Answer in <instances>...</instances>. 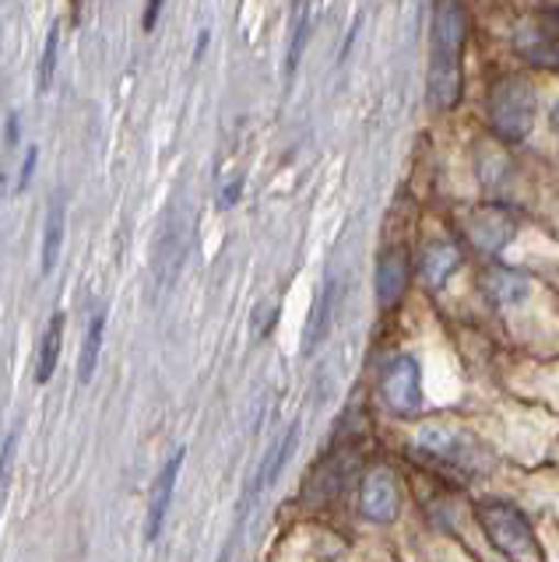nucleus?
<instances>
[{
    "mask_svg": "<svg viewBox=\"0 0 559 562\" xmlns=\"http://www.w3.org/2000/svg\"><path fill=\"white\" fill-rule=\"evenodd\" d=\"M468 40V11L461 0H436L429 29V78L426 102L447 113L461 99V53Z\"/></svg>",
    "mask_w": 559,
    "mask_h": 562,
    "instance_id": "nucleus-1",
    "label": "nucleus"
},
{
    "mask_svg": "<svg viewBox=\"0 0 559 562\" xmlns=\"http://www.w3.org/2000/svg\"><path fill=\"white\" fill-rule=\"evenodd\" d=\"M479 524H482L489 544H493L503 559H511V562H546L535 527L528 524V517H524L517 506L485 503V506H479Z\"/></svg>",
    "mask_w": 559,
    "mask_h": 562,
    "instance_id": "nucleus-2",
    "label": "nucleus"
},
{
    "mask_svg": "<svg viewBox=\"0 0 559 562\" xmlns=\"http://www.w3.org/2000/svg\"><path fill=\"white\" fill-rule=\"evenodd\" d=\"M489 127L500 140H524L535 127V92L517 78H506L489 95Z\"/></svg>",
    "mask_w": 559,
    "mask_h": 562,
    "instance_id": "nucleus-3",
    "label": "nucleus"
},
{
    "mask_svg": "<svg viewBox=\"0 0 559 562\" xmlns=\"http://www.w3.org/2000/svg\"><path fill=\"white\" fill-rule=\"evenodd\" d=\"M380 397L394 415L423 412V373L412 356H398L380 373Z\"/></svg>",
    "mask_w": 559,
    "mask_h": 562,
    "instance_id": "nucleus-4",
    "label": "nucleus"
},
{
    "mask_svg": "<svg viewBox=\"0 0 559 562\" xmlns=\"http://www.w3.org/2000/svg\"><path fill=\"white\" fill-rule=\"evenodd\" d=\"M362 517L373 524H394L401 514V482L391 468H370L362 479Z\"/></svg>",
    "mask_w": 559,
    "mask_h": 562,
    "instance_id": "nucleus-5",
    "label": "nucleus"
},
{
    "mask_svg": "<svg viewBox=\"0 0 559 562\" xmlns=\"http://www.w3.org/2000/svg\"><path fill=\"white\" fill-rule=\"evenodd\" d=\"M517 53L535 67H556L559 64V18L556 11L538 14L517 29Z\"/></svg>",
    "mask_w": 559,
    "mask_h": 562,
    "instance_id": "nucleus-6",
    "label": "nucleus"
},
{
    "mask_svg": "<svg viewBox=\"0 0 559 562\" xmlns=\"http://www.w3.org/2000/svg\"><path fill=\"white\" fill-rule=\"evenodd\" d=\"M409 278H412V260L405 246H388L377 260V306L388 313L401 303V295L409 289Z\"/></svg>",
    "mask_w": 559,
    "mask_h": 562,
    "instance_id": "nucleus-7",
    "label": "nucleus"
},
{
    "mask_svg": "<svg viewBox=\"0 0 559 562\" xmlns=\"http://www.w3.org/2000/svg\"><path fill=\"white\" fill-rule=\"evenodd\" d=\"M183 457H187V450L180 447V450L172 453L169 461L163 464V471L155 474V482H152L148 509H145V541H148V544L163 535V524H166V514H169V506H172V488H177L180 468H183Z\"/></svg>",
    "mask_w": 559,
    "mask_h": 562,
    "instance_id": "nucleus-8",
    "label": "nucleus"
},
{
    "mask_svg": "<svg viewBox=\"0 0 559 562\" xmlns=\"http://www.w3.org/2000/svg\"><path fill=\"white\" fill-rule=\"evenodd\" d=\"M514 218H511V211H503V207H479V211H471L468 222H465V233L468 239L476 243V250L482 254H500L506 243L514 239Z\"/></svg>",
    "mask_w": 559,
    "mask_h": 562,
    "instance_id": "nucleus-9",
    "label": "nucleus"
},
{
    "mask_svg": "<svg viewBox=\"0 0 559 562\" xmlns=\"http://www.w3.org/2000/svg\"><path fill=\"white\" fill-rule=\"evenodd\" d=\"M295 443H300V426H289V432H282L275 439V447L260 457V468H257V474H254V482H250V492H247V499H243V509H247L260 492H265L275 479H278V471H282L286 464H289V457H292V450H295ZM239 509V514H243Z\"/></svg>",
    "mask_w": 559,
    "mask_h": 562,
    "instance_id": "nucleus-10",
    "label": "nucleus"
},
{
    "mask_svg": "<svg viewBox=\"0 0 559 562\" xmlns=\"http://www.w3.org/2000/svg\"><path fill=\"white\" fill-rule=\"evenodd\" d=\"M458 268H461V250L447 239L429 243L423 250V260H418V271H423V281L429 289H444Z\"/></svg>",
    "mask_w": 559,
    "mask_h": 562,
    "instance_id": "nucleus-11",
    "label": "nucleus"
},
{
    "mask_svg": "<svg viewBox=\"0 0 559 562\" xmlns=\"http://www.w3.org/2000/svg\"><path fill=\"white\" fill-rule=\"evenodd\" d=\"M335 310H338V289H335V278H327L317 303L310 310V324L303 334V356H310V351L324 341V334L331 330V324H335Z\"/></svg>",
    "mask_w": 559,
    "mask_h": 562,
    "instance_id": "nucleus-12",
    "label": "nucleus"
},
{
    "mask_svg": "<svg viewBox=\"0 0 559 562\" xmlns=\"http://www.w3.org/2000/svg\"><path fill=\"white\" fill-rule=\"evenodd\" d=\"M64 327H67V316H64V310H57L54 316H49V324L40 338V356H36V380L40 383H49V376H54V369L60 362Z\"/></svg>",
    "mask_w": 559,
    "mask_h": 562,
    "instance_id": "nucleus-13",
    "label": "nucleus"
},
{
    "mask_svg": "<svg viewBox=\"0 0 559 562\" xmlns=\"http://www.w3.org/2000/svg\"><path fill=\"white\" fill-rule=\"evenodd\" d=\"M418 447H423L429 457H440V461H450V464H465V447L468 439L458 432V429H426L423 436H418Z\"/></svg>",
    "mask_w": 559,
    "mask_h": 562,
    "instance_id": "nucleus-14",
    "label": "nucleus"
},
{
    "mask_svg": "<svg viewBox=\"0 0 559 562\" xmlns=\"http://www.w3.org/2000/svg\"><path fill=\"white\" fill-rule=\"evenodd\" d=\"M102 334H107V310L92 313L89 330H85L81 356H78V383H92V376H96V366H99V348H102Z\"/></svg>",
    "mask_w": 559,
    "mask_h": 562,
    "instance_id": "nucleus-15",
    "label": "nucleus"
},
{
    "mask_svg": "<svg viewBox=\"0 0 559 562\" xmlns=\"http://www.w3.org/2000/svg\"><path fill=\"white\" fill-rule=\"evenodd\" d=\"M60 246H64V201L54 198L46 211V228H43V274L57 268Z\"/></svg>",
    "mask_w": 559,
    "mask_h": 562,
    "instance_id": "nucleus-16",
    "label": "nucleus"
},
{
    "mask_svg": "<svg viewBox=\"0 0 559 562\" xmlns=\"http://www.w3.org/2000/svg\"><path fill=\"white\" fill-rule=\"evenodd\" d=\"M57 43H60V25L49 29L46 35V49H43V64H40V92H46L54 85V67H57Z\"/></svg>",
    "mask_w": 559,
    "mask_h": 562,
    "instance_id": "nucleus-17",
    "label": "nucleus"
},
{
    "mask_svg": "<svg viewBox=\"0 0 559 562\" xmlns=\"http://www.w3.org/2000/svg\"><path fill=\"white\" fill-rule=\"evenodd\" d=\"M14 447H19V432H8L4 450H0V514L8 503V485H11V468H14Z\"/></svg>",
    "mask_w": 559,
    "mask_h": 562,
    "instance_id": "nucleus-18",
    "label": "nucleus"
},
{
    "mask_svg": "<svg viewBox=\"0 0 559 562\" xmlns=\"http://www.w3.org/2000/svg\"><path fill=\"white\" fill-rule=\"evenodd\" d=\"M306 29H310V22H306V8H300V14H295V32H292V49H289V75H292L295 64H300V57H303Z\"/></svg>",
    "mask_w": 559,
    "mask_h": 562,
    "instance_id": "nucleus-19",
    "label": "nucleus"
},
{
    "mask_svg": "<svg viewBox=\"0 0 559 562\" xmlns=\"http://www.w3.org/2000/svg\"><path fill=\"white\" fill-rule=\"evenodd\" d=\"M36 162H40V148H29V155H25V166H22V180H19V190H25V187H29L32 172H36Z\"/></svg>",
    "mask_w": 559,
    "mask_h": 562,
    "instance_id": "nucleus-20",
    "label": "nucleus"
},
{
    "mask_svg": "<svg viewBox=\"0 0 559 562\" xmlns=\"http://www.w3.org/2000/svg\"><path fill=\"white\" fill-rule=\"evenodd\" d=\"M163 4H166V0H148V4H145V18H142L145 32H152V29H155V22H159Z\"/></svg>",
    "mask_w": 559,
    "mask_h": 562,
    "instance_id": "nucleus-21",
    "label": "nucleus"
},
{
    "mask_svg": "<svg viewBox=\"0 0 559 562\" xmlns=\"http://www.w3.org/2000/svg\"><path fill=\"white\" fill-rule=\"evenodd\" d=\"M4 190H8V172H0V198H4Z\"/></svg>",
    "mask_w": 559,
    "mask_h": 562,
    "instance_id": "nucleus-22",
    "label": "nucleus"
}]
</instances>
